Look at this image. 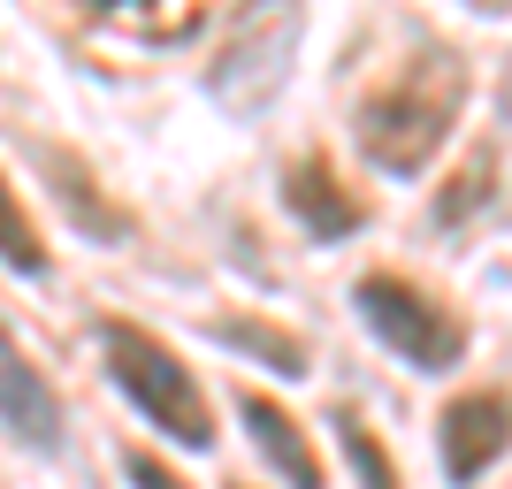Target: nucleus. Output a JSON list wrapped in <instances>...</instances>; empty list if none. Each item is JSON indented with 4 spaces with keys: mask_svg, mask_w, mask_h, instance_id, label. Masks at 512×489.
Segmentation results:
<instances>
[{
    "mask_svg": "<svg viewBox=\"0 0 512 489\" xmlns=\"http://www.w3.org/2000/svg\"><path fill=\"white\" fill-rule=\"evenodd\" d=\"M459 107H467V62L421 54V62H406L398 85H383L375 100L360 107V123H352V130H360V153L383 176H421L428 161L444 153Z\"/></svg>",
    "mask_w": 512,
    "mask_h": 489,
    "instance_id": "nucleus-1",
    "label": "nucleus"
},
{
    "mask_svg": "<svg viewBox=\"0 0 512 489\" xmlns=\"http://www.w3.org/2000/svg\"><path fill=\"white\" fill-rule=\"evenodd\" d=\"M100 352H107L115 390H123V398L138 405L161 436H176V444H192V451L214 444V405L199 398L192 367L176 360L169 344H153L146 329H130V321H107V329H100Z\"/></svg>",
    "mask_w": 512,
    "mask_h": 489,
    "instance_id": "nucleus-2",
    "label": "nucleus"
},
{
    "mask_svg": "<svg viewBox=\"0 0 512 489\" xmlns=\"http://www.w3.org/2000/svg\"><path fill=\"white\" fill-rule=\"evenodd\" d=\"M352 306H360L367 329L406 367H421V375H444V367H459V352H467V329L428 291H413V283H398V276H367L360 291H352Z\"/></svg>",
    "mask_w": 512,
    "mask_h": 489,
    "instance_id": "nucleus-3",
    "label": "nucleus"
},
{
    "mask_svg": "<svg viewBox=\"0 0 512 489\" xmlns=\"http://www.w3.org/2000/svg\"><path fill=\"white\" fill-rule=\"evenodd\" d=\"M291 39H299V8L291 0H260L253 16L237 23V39L222 46V62H214V100L237 107V115H260L276 100L283 69H291Z\"/></svg>",
    "mask_w": 512,
    "mask_h": 489,
    "instance_id": "nucleus-4",
    "label": "nucleus"
},
{
    "mask_svg": "<svg viewBox=\"0 0 512 489\" xmlns=\"http://www.w3.org/2000/svg\"><path fill=\"white\" fill-rule=\"evenodd\" d=\"M505 444H512V405L497 398V390H474V398L444 405V474L459 489H467L474 474H490Z\"/></svg>",
    "mask_w": 512,
    "mask_h": 489,
    "instance_id": "nucleus-5",
    "label": "nucleus"
},
{
    "mask_svg": "<svg viewBox=\"0 0 512 489\" xmlns=\"http://www.w3.org/2000/svg\"><path fill=\"white\" fill-rule=\"evenodd\" d=\"M0 421H8V436H23L31 451H54V444H62V398H54L46 375L16 352L8 329H0Z\"/></svg>",
    "mask_w": 512,
    "mask_h": 489,
    "instance_id": "nucleus-6",
    "label": "nucleus"
},
{
    "mask_svg": "<svg viewBox=\"0 0 512 489\" xmlns=\"http://www.w3.org/2000/svg\"><path fill=\"white\" fill-rule=\"evenodd\" d=\"M283 207L299 214V222H306L314 237H329V245L360 230V199H352V192H337V176L321 169V161H299V169L283 176Z\"/></svg>",
    "mask_w": 512,
    "mask_h": 489,
    "instance_id": "nucleus-7",
    "label": "nucleus"
},
{
    "mask_svg": "<svg viewBox=\"0 0 512 489\" xmlns=\"http://www.w3.org/2000/svg\"><path fill=\"white\" fill-rule=\"evenodd\" d=\"M245 428H253V444H260V459L283 474L291 489H321V459L306 451V436H299V421L283 413V405H268V398H245Z\"/></svg>",
    "mask_w": 512,
    "mask_h": 489,
    "instance_id": "nucleus-8",
    "label": "nucleus"
},
{
    "mask_svg": "<svg viewBox=\"0 0 512 489\" xmlns=\"http://www.w3.org/2000/svg\"><path fill=\"white\" fill-rule=\"evenodd\" d=\"M0 260H8L16 276H31V283L46 276V245H39V230H31L23 199L8 192V176H0Z\"/></svg>",
    "mask_w": 512,
    "mask_h": 489,
    "instance_id": "nucleus-9",
    "label": "nucleus"
},
{
    "mask_svg": "<svg viewBox=\"0 0 512 489\" xmlns=\"http://www.w3.org/2000/svg\"><path fill=\"white\" fill-rule=\"evenodd\" d=\"M337 444H344V459H352V474H360V489H398V474H390V459H383V444L367 436L352 413L337 421Z\"/></svg>",
    "mask_w": 512,
    "mask_h": 489,
    "instance_id": "nucleus-10",
    "label": "nucleus"
},
{
    "mask_svg": "<svg viewBox=\"0 0 512 489\" xmlns=\"http://www.w3.org/2000/svg\"><path fill=\"white\" fill-rule=\"evenodd\" d=\"M222 337L245 344V352H268V360H276V375H306V352H299L291 337H268V329H253V321H230Z\"/></svg>",
    "mask_w": 512,
    "mask_h": 489,
    "instance_id": "nucleus-11",
    "label": "nucleus"
},
{
    "mask_svg": "<svg viewBox=\"0 0 512 489\" xmlns=\"http://www.w3.org/2000/svg\"><path fill=\"white\" fill-rule=\"evenodd\" d=\"M130 482H138V489H184L161 459H153V451H130Z\"/></svg>",
    "mask_w": 512,
    "mask_h": 489,
    "instance_id": "nucleus-12",
    "label": "nucleus"
},
{
    "mask_svg": "<svg viewBox=\"0 0 512 489\" xmlns=\"http://www.w3.org/2000/svg\"><path fill=\"white\" fill-rule=\"evenodd\" d=\"M505 115H512V77H505Z\"/></svg>",
    "mask_w": 512,
    "mask_h": 489,
    "instance_id": "nucleus-13",
    "label": "nucleus"
}]
</instances>
